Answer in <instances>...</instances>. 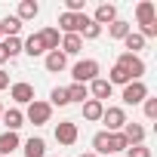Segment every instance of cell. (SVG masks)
<instances>
[{
  "label": "cell",
  "instance_id": "1",
  "mask_svg": "<svg viewBox=\"0 0 157 157\" xmlns=\"http://www.w3.org/2000/svg\"><path fill=\"white\" fill-rule=\"evenodd\" d=\"M71 77H74V83H93L96 77H99V62H96V59L77 62V65L71 68Z\"/></svg>",
  "mask_w": 157,
  "mask_h": 157
},
{
  "label": "cell",
  "instance_id": "2",
  "mask_svg": "<svg viewBox=\"0 0 157 157\" xmlns=\"http://www.w3.org/2000/svg\"><path fill=\"white\" fill-rule=\"evenodd\" d=\"M49 117H52V105H49V102H40V99H34V102L28 105V111H25V120H31L34 126L49 123Z\"/></svg>",
  "mask_w": 157,
  "mask_h": 157
},
{
  "label": "cell",
  "instance_id": "3",
  "mask_svg": "<svg viewBox=\"0 0 157 157\" xmlns=\"http://www.w3.org/2000/svg\"><path fill=\"white\" fill-rule=\"evenodd\" d=\"M117 65L132 77V80H142V74H145V62L139 59V56H129V52H123L120 59H117Z\"/></svg>",
  "mask_w": 157,
  "mask_h": 157
},
{
  "label": "cell",
  "instance_id": "4",
  "mask_svg": "<svg viewBox=\"0 0 157 157\" xmlns=\"http://www.w3.org/2000/svg\"><path fill=\"white\" fill-rule=\"evenodd\" d=\"M126 105H139V102H145L148 99V86L142 83V80H132V83H126L123 86V96H120Z\"/></svg>",
  "mask_w": 157,
  "mask_h": 157
},
{
  "label": "cell",
  "instance_id": "5",
  "mask_svg": "<svg viewBox=\"0 0 157 157\" xmlns=\"http://www.w3.org/2000/svg\"><path fill=\"white\" fill-rule=\"evenodd\" d=\"M102 120H105V132H120L123 129V123H126V111L123 108H105L102 111Z\"/></svg>",
  "mask_w": 157,
  "mask_h": 157
},
{
  "label": "cell",
  "instance_id": "6",
  "mask_svg": "<svg viewBox=\"0 0 157 157\" xmlns=\"http://www.w3.org/2000/svg\"><path fill=\"white\" fill-rule=\"evenodd\" d=\"M56 142H59V145H74V142H77V123H74V120L56 123Z\"/></svg>",
  "mask_w": 157,
  "mask_h": 157
},
{
  "label": "cell",
  "instance_id": "7",
  "mask_svg": "<svg viewBox=\"0 0 157 157\" xmlns=\"http://www.w3.org/2000/svg\"><path fill=\"white\" fill-rule=\"evenodd\" d=\"M10 96H13L19 105H31V102H34V86L25 83V80H19V83L10 86Z\"/></svg>",
  "mask_w": 157,
  "mask_h": 157
},
{
  "label": "cell",
  "instance_id": "8",
  "mask_svg": "<svg viewBox=\"0 0 157 157\" xmlns=\"http://www.w3.org/2000/svg\"><path fill=\"white\" fill-rule=\"evenodd\" d=\"M83 19H86L83 13H80V16H74V13H62V16H59V28H62L65 34H80Z\"/></svg>",
  "mask_w": 157,
  "mask_h": 157
},
{
  "label": "cell",
  "instance_id": "9",
  "mask_svg": "<svg viewBox=\"0 0 157 157\" xmlns=\"http://www.w3.org/2000/svg\"><path fill=\"white\" fill-rule=\"evenodd\" d=\"M136 19H139V25H142V28L157 22V10H154V3H151V0H142V3L136 6Z\"/></svg>",
  "mask_w": 157,
  "mask_h": 157
},
{
  "label": "cell",
  "instance_id": "10",
  "mask_svg": "<svg viewBox=\"0 0 157 157\" xmlns=\"http://www.w3.org/2000/svg\"><path fill=\"white\" fill-rule=\"evenodd\" d=\"M86 90H90V96H93L96 102H105V99H111V90H114V86L105 80V77H96V80H93Z\"/></svg>",
  "mask_w": 157,
  "mask_h": 157
},
{
  "label": "cell",
  "instance_id": "11",
  "mask_svg": "<svg viewBox=\"0 0 157 157\" xmlns=\"http://www.w3.org/2000/svg\"><path fill=\"white\" fill-rule=\"evenodd\" d=\"M120 136L126 139V145H142L145 142V126H139V123H123V129H120Z\"/></svg>",
  "mask_w": 157,
  "mask_h": 157
},
{
  "label": "cell",
  "instance_id": "12",
  "mask_svg": "<svg viewBox=\"0 0 157 157\" xmlns=\"http://www.w3.org/2000/svg\"><path fill=\"white\" fill-rule=\"evenodd\" d=\"M93 22H96L99 28H102V25H111V22H117V6H114V3H102V6L96 10Z\"/></svg>",
  "mask_w": 157,
  "mask_h": 157
},
{
  "label": "cell",
  "instance_id": "13",
  "mask_svg": "<svg viewBox=\"0 0 157 157\" xmlns=\"http://www.w3.org/2000/svg\"><path fill=\"white\" fill-rule=\"evenodd\" d=\"M0 120L6 123V132H16L19 126H25V114H22L19 108H10V111H3V114H0Z\"/></svg>",
  "mask_w": 157,
  "mask_h": 157
},
{
  "label": "cell",
  "instance_id": "14",
  "mask_svg": "<svg viewBox=\"0 0 157 157\" xmlns=\"http://www.w3.org/2000/svg\"><path fill=\"white\" fill-rule=\"evenodd\" d=\"M65 65H68V56H65L62 49H52V52H46V71L59 74V71H65Z\"/></svg>",
  "mask_w": 157,
  "mask_h": 157
},
{
  "label": "cell",
  "instance_id": "15",
  "mask_svg": "<svg viewBox=\"0 0 157 157\" xmlns=\"http://www.w3.org/2000/svg\"><path fill=\"white\" fill-rule=\"evenodd\" d=\"M22 151H25V157H43V154H46V142H43L40 136H31Z\"/></svg>",
  "mask_w": 157,
  "mask_h": 157
},
{
  "label": "cell",
  "instance_id": "16",
  "mask_svg": "<svg viewBox=\"0 0 157 157\" xmlns=\"http://www.w3.org/2000/svg\"><path fill=\"white\" fill-rule=\"evenodd\" d=\"M19 145H22L19 142V132H3V136H0V157H10Z\"/></svg>",
  "mask_w": 157,
  "mask_h": 157
},
{
  "label": "cell",
  "instance_id": "17",
  "mask_svg": "<svg viewBox=\"0 0 157 157\" xmlns=\"http://www.w3.org/2000/svg\"><path fill=\"white\" fill-rule=\"evenodd\" d=\"M80 49H83L80 34H65V37H62V52H65V56H77Z\"/></svg>",
  "mask_w": 157,
  "mask_h": 157
},
{
  "label": "cell",
  "instance_id": "18",
  "mask_svg": "<svg viewBox=\"0 0 157 157\" xmlns=\"http://www.w3.org/2000/svg\"><path fill=\"white\" fill-rule=\"evenodd\" d=\"M37 13H40V3L37 0H22L19 3V22H28V19H37Z\"/></svg>",
  "mask_w": 157,
  "mask_h": 157
},
{
  "label": "cell",
  "instance_id": "19",
  "mask_svg": "<svg viewBox=\"0 0 157 157\" xmlns=\"http://www.w3.org/2000/svg\"><path fill=\"white\" fill-rule=\"evenodd\" d=\"M40 43H43V52L59 49V28H43L40 31Z\"/></svg>",
  "mask_w": 157,
  "mask_h": 157
},
{
  "label": "cell",
  "instance_id": "20",
  "mask_svg": "<svg viewBox=\"0 0 157 157\" xmlns=\"http://www.w3.org/2000/svg\"><path fill=\"white\" fill-rule=\"evenodd\" d=\"M102 111H105L102 102H96V99H86L83 102V120H102Z\"/></svg>",
  "mask_w": 157,
  "mask_h": 157
},
{
  "label": "cell",
  "instance_id": "21",
  "mask_svg": "<svg viewBox=\"0 0 157 157\" xmlns=\"http://www.w3.org/2000/svg\"><path fill=\"white\" fill-rule=\"evenodd\" d=\"M65 90H68V102H80V105H83V99H90L86 83H71V86H65Z\"/></svg>",
  "mask_w": 157,
  "mask_h": 157
},
{
  "label": "cell",
  "instance_id": "22",
  "mask_svg": "<svg viewBox=\"0 0 157 157\" xmlns=\"http://www.w3.org/2000/svg\"><path fill=\"white\" fill-rule=\"evenodd\" d=\"M0 31H3L6 37H19V31H22V22H19L16 16H6V19H0Z\"/></svg>",
  "mask_w": 157,
  "mask_h": 157
},
{
  "label": "cell",
  "instance_id": "23",
  "mask_svg": "<svg viewBox=\"0 0 157 157\" xmlns=\"http://www.w3.org/2000/svg\"><path fill=\"white\" fill-rule=\"evenodd\" d=\"M83 37H86V40H96V37H102V28H99V25L90 19V16H86V19H83V25H80V40H83Z\"/></svg>",
  "mask_w": 157,
  "mask_h": 157
},
{
  "label": "cell",
  "instance_id": "24",
  "mask_svg": "<svg viewBox=\"0 0 157 157\" xmlns=\"http://www.w3.org/2000/svg\"><path fill=\"white\" fill-rule=\"evenodd\" d=\"M123 46H126V52H129V56H139V49L145 46V37H142V34H132V31H129V34L123 37Z\"/></svg>",
  "mask_w": 157,
  "mask_h": 157
},
{
  "label": "cell",
  "instance_id": "25",
  "mask_svg": "<svg viewBox=\"0 0 157 157\" xmlns=\"http://www.w3.org/2000/svg\"><path fill=\"white\" fill-rule=\"evenodd\" d=\"M22 52H28L31 59H34V56H43V43H40V34H31V37L22 43Z\"/></svg>",
  "mask_w": 157,
  "mask_h": 157
},
{
  "label": "cell",
  "instance_id": "26",
  "mask_svg": "<svg viewBox=\"0 0 157 157\" xmlns=\"http://www.w3.org/2000/svg\"><path fill=\"white\" fill-rule=\"evenodd\" d=\"M129 145H126V139L120 136V132H108V154H117V151H126Z\"/></svg>",
  "mask_w": 157,
  "mask_h": 157
},
{
  "label": "cell",
  "instance_id": "27",
  "mask_svg": "<svg viewBox=\"0 0 157 157\" xmlns=\"http://www.w3.org/2000/svg\"><path fill=\"white\" fill-rule=\"evenodd\" d=\"M108 83H111V86H114V83L126 86V83H132V77H129V74H126L120 65H114V68H111V77H108Z\"/></svg>",
  "mask_w": 157,
  "mask_h": 157
},
{
  "label": "cell",
  "instance_id": "28",
  "mask_svg": "<svg viewBox=\"0 0 157 157\" xmlns=\"http://www.w3.org/2000/svg\"><path fill=\"white\" fill-rule=\"evenodd\" d=\"M108 34H111V37H117V40H123V37L129 34V22H123V19L111 22V25H108Z\"/></svg>",
  "mask_w": 157,
  "mask_h": 157
},
{
  "label": "cell",
  "instance_id": "29",
  "mask_svg": "<svg viewBox=\"0 0 157 157\" xmlns=\"http://www.w3.org/2000/svg\"><path fill=\"white\" fill-rule=\"evenodd\" d=\"M49 105H59V108L71 105V102H68V90H65V86H56V90L49 93Z\"/></svg>",
  "mask_w": 157,
  "mask_h": 157
},
{
  "label": "cell",
  "instance_id": "30",
  "mask_svg": "<svg viewBox=\"0 0 157 157\" xmlns=\"http://www.w3.org/2000/svg\"><path fill=\"white\" fill-rule=\"evenodd\" d=\"M93 148H96L93 154H99V157H102V154H108V132H105V129L93 136Z\"/></svg>",
  "mask_w": 157,
  "mask_h": 157
},
{
  "label": "cell",
  "instance_id": "31",
  "mask_svg": "<svg viewBox=\"0 0 157 157\" xmlns=\"http://www.w3.org/2000/svg\"><path fill=\"white\" fill-rule=\"evenodd\" d=\"M3 46H6L10 59H16V56L22 52V40H19V37H6V40H3Z\"/></svg>",
  "mask_w": 157,
  "mask_h": 157
},
{
  "label": "cell",
  "instance_id": "32",
  "mask_svg": "<svg viewBox=\"0 0 157 157\" xmlns=\"http://www.w3.org/2000/svg\"><path fill=\"white\" fill-rule=\"evenodd\" d=\"M126 157H151V148H145V145H129V148H126Z\"/></svg>",
  "mask_w": 157,
  "mask_h": 157
},
{
  "label": "cell",
  "instance_id": "33",
  "mask_svg": "<svg viewBox=\"0 0 157 157\" xmlns=\"http://www.w3.org/2000/svg\"><path fill=\"white\" fill-rule=\"evenodd\" d=\"M145 117H148V120L157 117V99H151V96L145 99Z\"/></svg>",
  "mask_w": 157,
  "mask_h": 157
},
{
  "label": "cell",
  "instance_id": "34",
  "mask_svg": "<svg viewBox=\"0 0 157 157\" xmlns=\"http://www.w3.org/2000/svg\"><path fill=\"white\" fill-rule=\"evenodd\" d=\"M6 86H10V74L0 71V90H6Z\"/></svg>",
  "mask_w": 157,
  "mask_h": 157
},
{
  "label": "cell",
  "instance_id": "35",
  "mask_svg": "<svg viewBox=\"0 0 157 157\" xmlns=\"http://www.w3.org/2000/svg\"><path fill=\"white\" fill-rule=\"evenodd\" d=\"M6 59H10V52H6V46H3V40H0V65H3Z\"/></svg>",
  "mask_w": 157,
  "mask_h": 157
},
{
  "label": "cell",
  "instance_id": "36",
  "mask_svg": "<svg viewBox=\"0 0 157 157\" xmlns=\"http://www.w3.org/2000/svg\"><path fill=\"white\" fill-rule=\"evenodd\" d=\"M80 157H99V154H93V151H86V154H80Z\"/></svg>",
  "mask_w": 157,
  "mask_h": 157
},
{
  "label": "cell",
  "instance_id": "37",
  "mask_svg": "<svg viewBox=\"0 0 157 157\" xmlns=\"http://www.w3.org/2000/svg\"><path fill=\"white\" fill-rule=\"evenodd\" d=\"M0 114H3V108H0Z\"/></svg>",
  "mask_w": 157,
  "mask_h": 157
},
{
  "label": "cell",
  "instance_id": "38",
  "mask_svg": "<svg viewBox=\"0 0 157 157\" xmlns=\"http://www.w3.org/2000/svg\"><path fill=\"white\" fill-rule=\"evenodd\" d=\"M0 37H3V31H0Z\"/></svg>",
  "mask_w": 157,
  "mask_h": 157
}]
</instances>
